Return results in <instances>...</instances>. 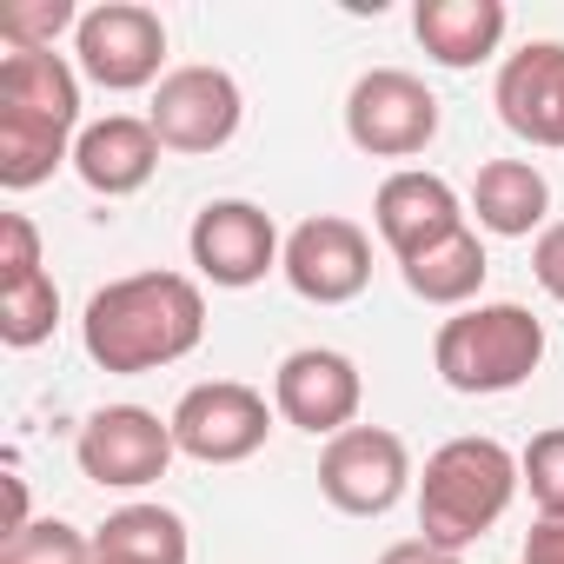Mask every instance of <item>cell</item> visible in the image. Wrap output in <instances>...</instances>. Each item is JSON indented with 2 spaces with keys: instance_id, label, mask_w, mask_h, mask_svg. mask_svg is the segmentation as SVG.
Masks as SVG:
<instances>
[{
  "instance_id": "obj_25",
  "label": "cell",
  "mask_w": 564,
  "mask_h": 564,
  "mask_svg": "<svg viewBox=\"0 0 564 564\" xmlns=\"http://www.w3.org/2000/svg\"><path fill=\"white\" fill-rule=\"evenodd\" d=\"M41 265V226L28 213H0V279H28Z\"/></svg>"
},
{
  "instance_id": "obj_21",
  "label": "cell",
  "mask_w": 564,
  "mask_h": 564,
  "mask_svg": "<svg viewBox=\"0 0 564 564\" xmlns=\"http://www.w3.org/2000/svg\"><path fill=\"white\" fill-rule=\"evenodd\" d=\"M54 319H61V286L54 272H28V279H0V339H8L14 352L54 339Z\"/></svg>"
},
{
  "instance_id": "obj_10",
  "label": "cell",
  "mask_w": 564,
  "mask_h": 564,
  "mask_svg": "<svg viewBox=\"0 0 564 564\" xmlns=\"http://www.w3.org/2000/svg\"><path fill=\"white\" fill-rule=\"evenodd\" d=\"M166 419H173V445L199 465H246L272 432L265 392H252L239 379H206V386L180 392V405Z\"/></svg>"
},
{
  "instance_id": "obj_18",
  "label": "cell",
  "mask_w": 564,
  "mask_h": 564,
  "mask_svg": "<svg viewBox=\"0 0 564 564\" xmlns=\"http://www.w3.org/2000/svg\"><path fill=\"white\" fill-rule=\"evenodd\" d=\"M471 213H478V232L491 239H531L544 232L551 219V180L531 166V160H485L478 180H471Z\"/></svg>"
},
{
  "instance_id": "obj_20",
  "label": "cell",
  "mask_w": 564,
  "mask_h": 564,
  "mask_svg": "<svg viewBox=\"0 0 564 564\" xmlns=\"http://www.w3.org/2000/svg\"><path fill=\"white\" fill-rule=\"evenodd\" d=\"M399 272H405V293H412V300L465 313V306L478 300V286H485V272H491V259H485V239H478V226H465V232L438 239L432 252L405 259Z\"/></svg>"
},
{
  "instance_id": "obj_9",
  "label": "cell",
  "mask_w": 564,
  "mask_h": 564,
  "mask_svg": "<svg viewBox=\"0 0 564 564\" xmlns=\"http://www.w3.org/2000/svg\"><path fill=\"white\" fill-rule=\"evenodd\" d=\"M186 252H193L199 279H213L226 293H246L286 259V239H279L272 213L252 199H206L186 226Z\"/></svg>"
},
{
  "instance_id": "obj_15",
  "label": "cell",
  "mask_w": 564,
  "mask_h": 564,
  "mask_svg": "<svg viewBox=\"0 0 564 564\" xmlns=\"http://www.w3.org/2000/svg\"><path fill=\"white\" fill-rule=\"evenodd\" d=\"M498 120L531 147H564V41H524L491 87Z\"/></svg>"
},
{
  "instance_id": "obj_5",
  "label": "cell",
  "mask_w": 564,
  "mask_h": 564,
  "mask_svg": "<svg viewBox=\"0 0 564 564\" xmlns=\"http://www.w3.org/2000/svg\"><path fill=\"white\" fill-rule=\"evenodd\" d=\"M74 67L80 80L107 87V94H140L160 87L166 74V21L140 0H100L74 28Z\"/></svg>"
},
{
  "instance_id": "obj_6",
  "label": "cell",
  "mask_w": 564,
  "mask_h": 564,
  "mask_svg": "<svg viewBox=\"0 0 564 564\" xmlns=\"http://www.w3.org/2000/svg\"><path fill=\"white\" fill-rule=\"evenodd\" d=\"M346 140L372 160H412L438 140V100L405 67H372L346 94Z\"/></svg>"
},
{
  "instance_id": "obj_4",
  "label": "cell",
  "mask_w": 564,
  "mask_h": 564,
  "mask_svg": "<svg viewBox=\"0 0 564 564\" xmlns=\"http://www.w3.org/2000/svg\"><path fill=\"white\" fill-rule=\"evenodd\" d=\"M432 366L452 392L465 399H498L518 392L544 366V319L518 300H478L452 313L432 339Z\"/></svg>"
},
{
  "instance_id": "obj_11",
  "label": "cell",
  "mask_w": 564,
  "mask_h": 564,
  "mask_svg": "<svg viewBox=\"0 0 564 564\" xmlns=\"http://www.w3.org/2000/svg\"><path fill=\"white\" fill-rule=\"evenodd\" d=\"M246 120V94L226 67H173L153 87L147 127L160 133L166 153H219Z\"/></svg>"
},
{
  "instance_id": "obj_8",
  "label": "cell",
  "mask_w": 564,
  "mask_h": 564,
  "mask_svg": "<svg viewBox=\"0 0 564 564\" xmlns=\"http://www.w3.org/2000/svg\"><path fill=\"white\" fill-rule=\"evenodd\" d=\"M412 485V452L386 425H346L319 452V491L346 518H386Z\"/></svg>"
},
{
  "instance_id": "obj_7",
  "label": "cell",
  "mask_w": 564,
  "mask_h": 564,
  "mask_svg": "<svg viewBox=\"0 0 564 564\" xmlns=\"http://www.w3.org/2000/svg\"><path fill=\"white\" fill-rule=\"evenodd\" d=\"M173 452H180L173 419H160L147 405H100V412H87V425L74 438L80 478H94L100 491H140V485L166 478Z\"/></svg>"
},
{
  "instance_id": "obj_16",
  "label": "cell",
  "mask_w": 564,
  "mask_h": 564,
  "mask_svg": "<svg viewBox=\"0 0 564 564\" xmlns=\"http://www.w3.org/2000/svg\"><path fill=\"white\" fill-rule=\"evenodd\" d=\"M160 153H166V147H160V133H153L147 120L107 113V120L80 127V140H74V173H80L87 193L127 199V193H140V186L160 173Z\"/></svg>"
},
{
  "instance_id": "obj_2",
  "label": "cell",
  "mask_w": 564,
  "mask_h": 564,
  "mask_svg": "<svg viewBox=\"0 0 564 564\" xmlns=\"http://www.w3.org/2000/svg\"><path fill=\"white\" fill-rule=\"evenodd\" d=\"M80 140V67L54 47H8L0 61V186L34 193L74 160Z\"/></svg>"
},
{
  "instance_id": "obj_13",
  "label": "cell",
  "mask_w": 564,
  "mask_h": 564,
  "mask_svg": "<svg viewBox=\"0 0 564 564\" xmlns=\"http://www.w3.org/2000/svg\"><path fill=\"white\" fill-rule=\"evenodd\" d=\"M359 405H366V379L333 346H300L272 372V412L313 438H339L346 425H359Z\"/></svg>"
},
{
  "instance_id": "obj_1",
  "label": "cell",
  "mask_w": 564,
  "mask_h": 564,
  "mask_svg": "<svg viewBox=\"0 0 564 564\" xmlns=\"http://www.w3.org/2000/svg\"><path fill=\"white\" fill-rule=\"evenodd\" d=\"M206 339V300L186 272H127L113 286H100L87 300L80 319V346L100 372L113 379H140L160 366H180L193 346Z\"/></svg>"
},
{
  "instance_id": "obj_22",
  "label": "cell",
  "mask_w": 564,
  "mask_h": 564,
  "mask_svg": "<svg viewBox=\"0 0 564 564\" xmlns=\"http://www.w3.org/2000/svg\"><path fill=\"white\" fill-rule=\"evenodd\" d=\"M0 564H94V538L67 518H34L28 531L0 538Z\"/></svg>"
},
{
  "instance_id": "obj_14",
  "label": "cell",
  "mask_w": 564,
  "mask_h": 564,
  "mask_svg": "<svg viewBox=\"0 0 564 564\" xmlns=\"http://www.w3.org/2000/svg\"><path fill=\"white\" fill-rule=\"evenodd\" d=\"M372 226H379V239L392 246V259L405 265V259L432 252L438 239L465 232L471 219H465V199L452 193V180H438V173H425V166H399V173L379 180Z\"/></svg>"
},
{
  "instance_id": "obj_17",
  "label": "cell",
  "mask_w": 564,
  "mask_h": 564,
  "mask_svg": "<svg viewBox=\"0 0 564 564\" xmlns=\"http://www.w3.org/2000/svg\"><path fill=\"white\" fill-rule=\"evenodd\" d=\"M505 28H511L505 0H419V8H412L419 47H425L438 67H452V74L491 61L498 41H505Z\"/></svg>"
},
{
  "instance_id": "obj_28",
  "label": "cell",
  "mask_w": 564,
  "mask_h": 564,
  "mask_svg": "<svg viewBox=\"0 0 564 564\" xmlns=\"http://www.w3.org/2000/svg\"><path fill=\"white\" fill-rule=\"evenodd\" d=\"M379 564H465V551H445L432 538H399V544L379 551Z\"/></svg>"
},
{
  "instance_id": "obj_19",
  "label": "cell",
  "mask_w": 564,
  "mask_h": 564,
  "mask_svg": "<svg viewBox=\"0 0 564 564\" xmlns=\"http://www.w3.org/2000/svg\"><path fill=\"white\" fill-rule=\"evenodd\" d=\"M193 538L186 518L166 505H120L94 531V564H186Z\"/></svg>"
},
{
  "instance_id": "obj_26",
  "label": "cell",
  "mask_w": 564,
  "mask_h": 564,
  "mask_svg": "<svg viewBox=\"0 0 564 564\" xmlns=\"http://www.w3.org/2000/svg\"><path fill=\"white\" fill-rule=\"evenodd\" d=\"M531 272H538V286L564 306V219H551V226L538 232V246H531Z\"/></svg>"
},
{
  "instance_id": "obj_23",
  "label": "cell",
  "mask_w": 564,
  "mask_h": 564,
  "mask_svg": "<svg viewBox=\"0 0 564 564\" xmlns=\"http://www.w3.org/2000/svg\"><path fill=\"white\" fill-rule=\"evenodd\" d=\"M518 471H524V491H531L538 518H564V425L557 432H538L524 445Z\"/></svg>"
},
{
  "instance_id": "obj_27",
  "label": "cell",
  "mask_w": 564,
  "mask_h": 564,
  "mask_svg": "<svg viewBox=\"0 0 564 564\" xmlns=\"http://www.w3.org/2000/svg\"><path fill=\"white\" fill-rule=\"evenodd\" d=\"M518 564H564V518H538L524 531V557Z\"/></svg>"
},
{
  "instance_id": "obj_24",
  "label": "cell",
  "mask_w": 564,
  "mask_h": 564,
  "mask_svg": "<svg viewBox=\"0 0 564 564\" xmlns=\"http://www.w3.org/2000/svg\"><path fill=\"white\" fill-rule=\"evenodd\" d=\"M80 28V8L74 0H21V8L0 14V41L8 47H54V34Z\"/></svg>"
},
{
  "instance_id": "obj_12",
  "label": "cell",
  "mask_w": 564,
  "mask_h": 564,
  "mask_svg": "<svg viewBox=\"0 0 564 564\" xmlns=\"http://www.w3.org/2000/svg\"><path fill=\"white\" fill-rule=\"evenodd\" d=\"M286 286L306 300V306H346L372 286V239L366 226L339 219V213H313L286 232Z\"/></svg>"
},
{
  "instance_id": "obj_3",
  "label": "cell",
  "mask_w": 564,
  "mask_h": 564,
  "mask_svg": "<svg viewBox=\"0 0 564 564\" xmlns=\"http://www.w3.org/2000/svg\"><path fill=\"white\" fill-rule=\"evenodd\" d=\"M518 485H524V471L498 438H478V432L445 438L419 478V531L445 551H465L511 511Z\"/></svg>"
}]
</instances>
